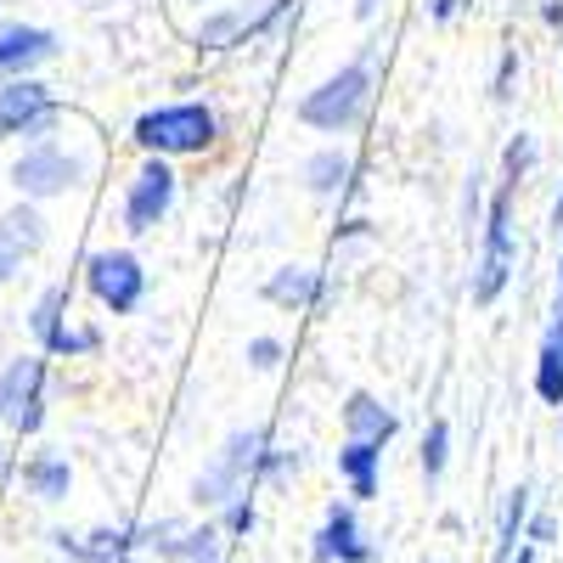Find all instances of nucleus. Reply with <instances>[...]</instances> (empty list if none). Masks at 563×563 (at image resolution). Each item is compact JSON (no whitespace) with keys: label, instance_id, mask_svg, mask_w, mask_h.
I'll return each instance as SVG.
<instances>
[{"label":"nucleus","instance_id":"b1692460","mask_svg":"<svg viewBox=\"0 0 563 563\" xmlns=\"http://www.w3.org/2000/svg\"><path fill=\"white\" fill-rule=\"evenodd\" d=\"M536 164H541V141L530 130H512L507 147H501V186H507V192H519V186L536 175Z\"/></svg>","mask_w":563,"mask_h":563},{"label":"nucleus","instance_id":"e433bc0d","mask_svg":"<svg viewBox=\"0 0 563 563\" xmlns=\"http://www.w3.org/2000/svg\"><path fill=\"white\" fill-rule=\"evenodd\" d=\"M355 23H378V12H384V0H355Z\"/></svg>","mask_w":563,"mask_h":563},{"label":"nucleus","instance_id":"1a4fd4ad","mask_svg":"<svg viewBox=\"0 0 563 563\" xmlns=\"http://www.w3.org/2000/svg\"><path fill=\"white\" fill-rule=\"evenodd\" d=\"M52 355H18L0 366V429L34 440L45 429V384H52Z\"/></svg>","mask_w":563,"mask_h":563},{"label":"nucleus","instance_id":"9b49d317","mask_svg":"<svg viewBox=\"0 0 563 563\" xmlns=\"http://www.w3.org/2000/svg\"><path fill=\"white\" fill-rule=\"evenodd\" d=\"M63 124V102L45 90L34 74L23 79H0V135H18V141H40Z\"/></svg>","mask_w":563,"mask_h":563},{"label":"nucleus","instance_id":"a878e982","mask_svg":"<svg viewBox=\"0 0 563 563\" xmlns=\"http://www.w3.org/2000/svg\"><path fill=\"white\" fill-rule=\"evenodd\" d=\"M214 525H220V536H225V541H249V536L260 530V490L231 496V501L214 512Z\"/></svg>","mask_w":563,"mask_h":563},{"label":"nucleus","instance_id":"79ce46f5","mask_svg":"<svg viewBox=\"0 0 563 563\" xmlns=\"http://www.w3.org/2000/svg\"><path fill=\"white\" fill-rule=\"evenodd\" d=\"M422 563H445V558H422Z\"/></svg>","mask_w":563,"mask_h":563},{"label":"nucleus","instance_id":"bb28decb","mask_svg":"<svg viewBox=\"0 0 563 563\" xmlns=\"http://www.w3.org/2000/svg\"><path fill=\"white\" fill-rule=\"evenodd\" d=\"M299 12H305V0H265V7H254V18H249V45H254V40H271V34H282V29H294Z\"/></svg>","mask_w":563,"mask_h":563},{"label":"nucleus","instance_id":"7ed1b4c3","mask_svg":"<svg viewBox=\"0 0 563 563\" xmlns=\"http://www.w3.org/2000/svg\"><path fill=\"white\" fill-rule=\"evenodd\" d=\"M271 462H276L271 429H260V422L231 429V434L209 451V462L198 467V479H192V507H198V512H220L231 496L265 490V485H271Z\"/></svg>","mask_w":563,"mask_h":563},{"label":"nucleus","instance_id":"412c9836","mask_svg":"<svg viewBox=\"0 0 563 563\" xmlns=\"http://www.w3.org/2000/svg\"><path fill=\"white\" fill-rule=\"evenodd\" d=\"M23 490H29L34 501H45V507L68 501V490H74V462H68L63 451H34V456L23 462Z\"/></svg>","mask_w":563,"mask_h":563},{"label":"nucleus","instance_id":"aec40b11","mask_svg":"<svg viewBox=\"0 0 563 563\" xmlns=\"http://www.w3.org/2000/svg\"><path fill=\"white\" fill-rule=\"evenodd\" d=\"M339 479H344L350 501H378V490H384V445L344 440L339 445Z\"/></svg>","mask_w":563,"mask_h":563},{"label":"nucleus","instance_id":"f03ea898","mask_svg":"<svg viewBox=\"0 0 563 563\" xmlns=\"http://www.w3.org/2000/svg\"><path fill=\"white\" fill-rule=\"evenodd\" d=\"M130 141L141 147V158H209L220 153L225 141V119L209 97H180V102H158V108H141L130 124Z\"/></svg>","mask_w":563,"mask_h":563},{"label":"nucleus","instance_id":"20e7f679","mask_svg":"<svg viewBox=\"0 0 563 563\" xmlns=\"http://www.w3.org/2000/svg\"><path fill=\"white\" fill-rule=\"evenodd\" d=\"M512 271H519V192L496 186V192L485 198L479 254H474V276H467L474 305H496L512 288Z\"/></svg>","mask_w":563,"mask_h":563},{"label":"nucleus","instance_id":"c9c22d12","mask_svg":"<svg viewBox=\"0 0 563 563\" xmlns=\"http://www.w3.org/2000/svg\"><path fill=\"white\" fill-rule=\"evenodd\" d=\"M547 225L563 238V175H558V192H552V209H547Z\"/></svg>","mask_w":563,"mask_h":563},{"label":"nucleus","instance_id":"4be33fe9","mask_svg":"<svg viewBox=\"0 0 563 563\" xmlns=\"http://www.w3.org/2000/svg\"><path fill=\"white\" fill-rule=\"evenodd\" d=\"M530 512H536V490H530V485H512V490L501 496V507H496V547H490V558H496V563H507L512 552L525 547Z\"/></svg>","mask_w":563,"mask_h":563},{"label":"nucleus","instance_id":"2eb2a0df","mask_svg":"<svg viewBox=\"0 0 563 563\" xmlns=\"http://www.w3.org/2000/svg\"><path fill=\"white\" fill-rule=\"evenodd\" d=\"M45 249V220L34 203H18L0 214V282H18L23 265H34Z\"/></svg>","mask_w":563,"mask_h":563},{"label":"nucleus","instance_id":"f257e3e1","mask_svg":"<svg viewBox=\"0 0 563 563\" xmlns=\"http://www.w3.org/2000/svg\"><path fill=\"white\" fill-rule=\"evenodd\" d=\"M372 102H378V45H366V52L339 63L321 85H310L299 97V124L316 130V135L344 141L372 119Z\"/></svg>","mask_w":563,"mask_h":563},{"label":"nucleus","instance_id":"473e14b6","mask_svg":"<svg viewBox=\"0 0 563 563\" xmlns=\"http://www.w3.org/2000/svg\"><path fill=\"white\" fill-rule=\"evenodd\" d=\"M467 12V0H429V23H456Z\"/></svg>","mask_w":563,"mask_h":563},{"label":"nucleus","instance_id":"4c0bfd02","mask_svg":"<svg viewBox=\"0 0 563 563\" xmlns=\"http://www.w3.org/2000/svg\"><path fill=\"white\" fill-rule=\"evenodd\" d=\"M507 563H541V547H530V541H525V547H519V552H512Z\"/></svg>","mask_w":563,"mask_h":563},{"label":"nucleus","instance_id":"6e6552de","mask_svg":"<svg viewBox=\"0 0 563 563\" xmlns=\"http://www.w3.org/2000/svg\"><path fill=\"white\" fill-rule=\"evenodd\" d=\"M180 203V175L169 158H141L135 175L124 180V203H119V220L130 238H153V231L175 214Z\"/></svg>","mask_w":563,"mask_h":563},{"label":"nucleus","instance_id":"4468645a","mask_svg":"<svg viewBox=\"0 0 563 563\" xmlns=\"http://www.w3.org/2000/svg\"><path fill=\"white\" fill-rule=\"evenodd\" d=\"M52 547L68 558V563H124V558H141L135 547V525H90V530H57Z\"/></svg>","mask_w":563,"mask_h":563},{"label":"nucleus","instance_id":"58836bf2","mask_svg":"<svg viewBox=\"0 0 563 563\" xmlns=\"http://www.w3.org/2000/svg\"><path fill=\"white\" fill-rule=\"evenodd\" d=\"M558 305H563V238H558Z\"/></svg>","mask_w":563,"mask_h":563},{"label":"nucleus","instance_id":"c85d7f7f","mask_svg":"<svg viewBox=\"0 0 563 563\" xmlns=\"http://www.w3.org/2000/svg\"><path fill=\"white\" fill-rule=\"evenodd\" d=\"M243 355H249V366H254V372H282V361H288V339H276V333H254V339L243 344Z\"/></svg>","mask_w":563,"mask_h":563},{"label":"nucleus","instance_id":"37998d69","mask_svg":"<svg viewBox=\"0 0 563 563\" xmlns=\"http://www.w3.org/2000/svg\"><path fill=\"white\" fill-rule=\"evenodd\" d=\"M124 563H141V558H124Z\"/></svg>","mask_w":563,"mask_h":563},{"label":"nucleus","instance_id":"f8f14e48","mask_svg":"<svg viewBox=\"0 0 563 563\" xmlns=\"http://www.w3.org/2000/svg\"><path fill=\"white\" fill-rule=\"evenodd\" d=\"M260 299L276 305V310H294V316H321L339 299V288H333V276L316 271V265H276L260 282Z\"/></svg>","mask_w":563,"mask_h":563},{"label":"nucleus","instance_id":"a19ab883","mask_svg":"<svg viewBox=\"0 0 563 563\" xmlns=\"http://www.w3.org/2000/svg\"><path fill=\"white\" fill-rule=\"evenodd\" d=\"M192 7H203V12H209V7H220V0H192Z\"/></svg>","mask_w":563,"mask_h":563},{"label":"nucleus","instance_id":"a211bd4d","mask_svg":"<svg viewBox=\"0 0 563 563\" xmlns=\"http://www.w3.org/2000/svg\"><path fill=\"white\" fill-rule=\"evenodd\" d=\"M249 18L254 7H209L198 23H192V52L198 57H225V52H243L249 45Z\"/></svg>","mask_w":563,"mask_h":563},{"label":"nucleus","instance_id":"ea45409f","mask_svg":"<svg viewBox=\"0 0 563 563\" xmlns=\"http://www.w3.org/2000/svg\"><path fill=\"white\" fill-rule=\"evenodd\" d=\"M7 474H12V456H7V451H0V479H7Z\"/></svg>","mask_w":563,"mask_h":563},{"label":"nucleus","instance_id":"39448f33","mask_svg":"<svg viewBox=\"0 0 563 563\" xmlns=\"http://www.w3.org/2000/svg\"><path fill=\"white\" fill-rule=\"evenodd\" d=\"M90 175L85 153H74L68 141L57 135H40V141H23V153L12 164V186H18V198L23 203H52V198H68L79 192Z\"/></svg>","mask_w":563,"mask_h":563},{"label":"nucleus","instance_id":"7c9ffc66","mask_svg":"<svg viewBox=\"0 0 563 563\" xmlns=\"http://www.w3.org/2000/svg\"><path fill=\"white\" fill-rule=\"evenodd\" d=\"M552 536H558V519H552V512H530L525 541H530V547H552Z\"/></svg>","mask_w":563,"mask_h":563},{"label":"nucleus","instance_id":"393cba45","mask_svg":"<svg viewBox=\"0 0 563 563\" xmlns=\"http://www.w3.org/2000/svg\"><path fill=\"white\" fill-rule=\"evenodd\" d=\"M445 467H451V422L434 417L429 429H422V440H417V474L429 479V485H440Z\"/></svg>","mask_w":563,"mask_h":563},{"label":"nucleus","instance_id":"5701e85b","mask_svg":"<svg viewBox=\"0 0 563 563\" xmlns=\"http://www.w3.org/2000/svg\"><path fill=\"white\" fill-rule=\"evenodd\" d=\"M63 327H68V288H63V282H52V288L29 305V333H34V344L45 350V344L63 333Z\"/></svg>","mask_w":563,"mask_h":563},{"label":"nucleus","instance_id":"72a5a7b5","mask_svg":"<svg viewBox=\"0 0 563 563\" xmlns=\"http://www.w3.org/2000/svg\"><path fill=\"white\" fill-rule=\"evenodd\" d=\"M366 231H372V220H366V214H344V220L333 225V238H339V243H350V238H366Z\"/></svg>","mask_w":563,"mask_h":563},{"label":"nucleus","instance_id":"423d86ee","mask_svg":"<svg viewBox=\"0 0 563 563\" xmlns=\"http://www.w3.org/2000/svg\"><path fill=\"white\" fill-rule=\"evenodd\" d=\"M135 547L141 558H158V563H225V536L214 525V512L203 519H147L135 525Z\"/></svg>","mask_w":563,"mask_h":563},{"label":"nucleus","instance_id":"9d476101","mask_svg":"<svg viewBox=\"0 0 563 563\" xmlns=\"http://www.w3.org/2000/svg\"><path fill=\"white\" fill-rule=\"evenodd\" d=\"M310 558L316 563H378V541H372L366 519H361V501L339 496L321 507V525L310 536Z\"/></svg>","mask_w":563,"mask_h":563},{"label":"nucleus","instance_id":"ddd939ff","mask_svg":"<svg viewBox=\"0 0 563 563\" xmlns=\"http://www.w3.org/2000/svg\"><path fill=\"white\" fill-rule=\"evenodd\" d=\"M355 180H361V158L344 147V141H327V147L305 153L299 164V186L316 198V203H350L355 198Z\"/></svg>","mask_w":563,"mask_h":563},{"label":"nucleus","instance_id":"2f4dec72","mask_svg":"<svg viewBox=\"0 0 563 563\" xmlns=\"http://www.w3.org/2000/svg\"><path fill=\"white\" fill-rule=\"evenodd\" d=\"M512 74H519V52H501V68H496V102L512 97Z\"/></svg>","mask_w":563,"mask_h":563},{"label":"nucleus","instance_id":"f704fd0d","mask_svg":"<svg viewBox=\"0 0 563 563\" xmlns=\"http://www.w3.org/2000/svg\"><path fill=\"white\" fill-rule=\"evenodd\" d=\"M552 34H563V0H541V12H536Z\"/></svg>","mask_w":563,"mask_h":563},{"label":"nucleus","instance_id":"dca6fc26","mask_svg":"<svg viewBox=\"0 0 563 563\" xmlns=\"http://www.w3.org/2000/svg\"><path fill=\"white\" fill-rule=\"evenodd\" d=\"M339 422H344V440H366V445H384V451L400 434V411L372 389H350L344 406H339Z\"/></svg>","mask_w":563,"mask_h":563},{"label":"nucleus","instance_id":"6ab92c4d","mask_svg":"<svg viewBox=\"0 0 563 563\" xmlns=\"http://www.w3.org/2000/svg\"><path fill=\"white\" fill-rule=\"evenodd\" d=\"M530 389L541 406L563 411V305H552V321L541 327V344L530 361Z\"/></svg>","mask_w":563,"mask_h":563},{"label":"nucleus","instance_id":"f3484780","mask_svg":"<svg viewBox=\"0 0 563 563\" xmlns=\"http://www.w3.org/2000/svg\"><path fill=\"white\" fill-rule=\"evenodd\" d=\"M57 57V34L34 23H7L0 29V79H23Z\"/></svg>","mask_w":563,"mask_h":563},{"label":"nucleus","instance_id":"cd10ccee","mask_svg":"<svg viewBox=\"0 0 563 563\" xmlns=\"http://www.w3.org/2000/svg\"><path fill=\"white\" fill-rule=\"evenodd\" d=\"M97 350H102V333H97V327H79V321H68L63 333H57L52 344H45L40 355H52V361H79V355H97Z\"/></svg>","mask_w":563,"mask_h":563},{"label":"nucleus","instance_id":"0eeeda50","mask_svg":"<svg viewBox=\"0 0 563 563\" xmlns=\"http://www.w3.org/2000/svg\"><path fill=\"white\" fill-rule=\"evenodd\" d=\"M85 294L108 316H135L153 294V276H147V265H141L135 249H97L85 260Z\"/></svg>","mask_w":563,"mask_h":563},{"label":"nucleus","instance_id":"c756f323","mask_svg":"<svg viewBox=\"0 0 563 563\" xmlns=\"http://www.w3.org/2000/svg\"><path fill=\"white\" fill-rule=\"evenodd\" d=\"M485 198H490V192H485V175L474 169V175H467V186H462V220H467V231L485 220Z\"/></svg>","mask_w":563,"mask_h":563}]
</instances>
